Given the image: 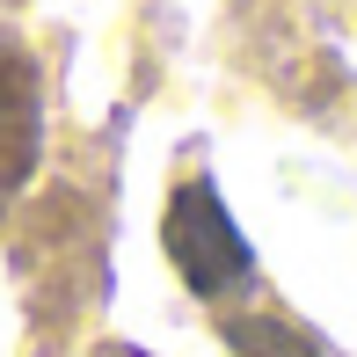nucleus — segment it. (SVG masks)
<instances>
[{"label": "nucleus", "instance_id": "f03ea898", "mask_svg": "<svg viewBox=\"0 0 357 357\" xmlns=\"http://www.w3.org/2000/svg\"><path fill=\"white\" fill-rule=\"evenodd\" d=\"M44 153V88L15 37H0V212L29 190Z\"/></svg>", "mask_w": 357, "mask_h": 357}, {"label": "nucleus", "instance_id": "f257e3e1", "mask_svg": "<svg viewBox=\"0 0 357 357\" xmlns=\"http://www.w3.org/2000/svg\"><path fill=\"white\" fill-rule=\"evenodd\" d=\"M160 248H168L175 278L197 291V299H212V306H226L234 291L255 284V248H248V234L234 226V212H226V197H219L212 175L175 183L168 219H160Z\"/></svg>", "mask_w": 357, "mask_h": 357}, {"label": "nucleus", "instance_id": "7ed1b4c3", "mask_svg": "<svg viewBox=\"0 0 357 357\" xmlns=\"http://www.w3.org/2000/svg\"><path fill=\"white\" fill-rule=\"evenodd\" d=\"M219 335L234 357H328L306 328H291L284 314H219Z\"/></svg>", "mask_w": 357, "mask_h": 357}]
</instances>
